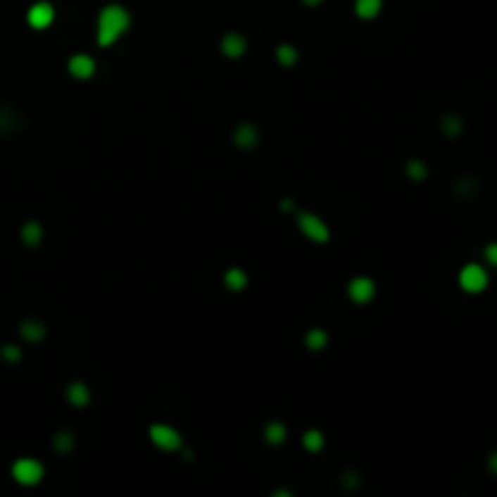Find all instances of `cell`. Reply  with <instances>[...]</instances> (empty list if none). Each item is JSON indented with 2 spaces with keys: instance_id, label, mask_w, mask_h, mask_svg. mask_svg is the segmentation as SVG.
Masks as SVG:
<instances>
[{
  "instance_id": "obj_1",
  "label": "cell",
  "mask_w": 497,
  "mask_h": 497,
  "mask_svg": "<svg viewBox=\"0 0 497 497\" xmlns=\"http://www.w3.org/2000/svg\"><path fill=\"white\" fill-rule=\"evenodd\" d=\"M131 27V13L124 5L109 3L97 15V44L100 46H112L119 37L127 34Z\"/></svg>"
},
{
  "instance_id": "obj_2",
  "label": "cell",
  "mask_w": 497,
  "mask_h": 497,
  "mask_svg": "<svg viewBox=\"0 0 497 497\" xmlns=\"http://www.w3.org/2000/svg\"><path fill=\"white\" fill-rule=\"evenodd\" d=\"M490 284V277H488V270L478 262H468V265L461 267L458 272V287L463 289L466 294L476 296V294H483Z\"/></svg>"
},
{
  "instance_id": "obj_3",
  "label": "cell",
  "mask_w": 497,
  "mask_h": 497,
  "mask_svg": "<svg viewBox=\"0 0 497 497\" xmlns=\"http://www.w3.org/2000/svg\"><path fill=\"white\" fill-rule=\"evenodd\" d=\"M10 473H13L15 483L25 485V488H32V485H39V483H42V480H44V473H46V468H44V463L37 461V458L22 456V458H18V461L13 463Z\"/></svg>"
},
{
  "instance_id": "obj_4",
  "label": "cell",
  "mask_w": 497,
  "mask_h": 497,
  "mask_svg": "<svg viewBox=\"0 0 497 497\" xmlns=\"http://www.w3.org/2000/svg\"><path fill=\"white\" fill-rule=\"evenodd\" d=\"M296 223H298V231L308 240H313V243L325 245L327 240H330V226H327L318 214H313V211H298Z\"/></svg>"
},
{
  "instance_id": "obj_5",
  "label": "cell",
  "mask_w": 497,
  "mask_h": 497,
  "mask_svg": "<svg viewBox=\"0 0 497 497\" xmlns=\"http://www.w3.org/2000/svg\"><path fill=\"white\" fill-rule=\"evenodd\" d=\"M149 436H151V441L161 451H177V449H182V434H180L175 427H170V424H163V422L151 424V427H149Z\"/></svg>"
},
{
  "instance_id": "obj_6",
  "label": "cell",
  "mask_w": 497,
  "mask_h": 497,
  "mask_svg": "<svg viewBox=\"0 0 497 497\" xmlns=\"http://www.w3.org/2000/svg\"><path fill=\"white\" fill-rule=\"evenodd\" d=\"M347 296L357 306L371 303L376 296V282L371 279V277H354V279L347 284Z\"/></svg>"
},
{
  "instance_id": "obj_7",
  "label": "cell",
  "mask_w": 497,
  "mask_h": 497,
  "mask_svg": "<svg viewBox=\"0 0 497 497\" xmlns=\"http://www.w3.org/2000/svg\"><path fill=\"white\" fill-rule=\"evenodd\" d=\"M54 18H56V10H54V5L46 3V0H39V3H34L27 10V25H30L32 30H46V27H51Z\"/></svg>"
},
{
  "instance_id": "obj_8",
  "label": "cell",
  "mask_w": 497,
  "mask_h": 497,
  "mask_svg": "<svg viewBox=\"0 0 497 497\" xmlns=\"http://www.w3.org/2000/svg\"><path fill=\"white\" fill-rule=\"evenodd\" d=\"M95 70H97L95 58L87 56V54H75V56L68 58V73L73 75V78L90 80L92 75H95Z\"/></svg>"
},
{
  "instance_id": "obj_9",
  "label": "cell",
  "mask_w": 497,
  "mask_h": 497,
  "mask_svg": "<svg viewBox=\"0 0 497 497\" xmlns=\"http://www.w3.org/2000/svg\"><path fill=\"white\" fill-rule=\"evenodd\" d=\"M233 144H236L240 151H253L255 146L260 144L258 127H255V124H250V122L238 124V127L233 129Z\"/></svg>"
},
{
  "instance_id": "obj_10",
  "label": "cell",
  "mask_w": 497,
  "mask_h": 497,
  "mask_svg": "<svg viewBox=\"0 0 497 497\" xmlns=\"http://www.w3.org/2000/svg\"><path fill=\"white\" fill-rule=\"evenodd\" d=\"M218 49H221V54L226 58H240L248 51V42H245V37L238 34V32H226V34L221 37Z\"/></svg>"
},
{
  "instance_id": "obj_11",
  "label": "cell",
  "mask_w": 497,
  "mask_h": 497,
  "mask_svg": "<svg viewBox=\"0 0 497 497\" xmlns=\"http://www.w3.org/2000/svg\"><path fill=\"white\" fill-rule=\"evenodd\" d=\"M65 401L73 408H85L90 405V389L83 381H73V384L65 386Z\"/></svg>"
},
{
  "instance_id": "obj_12",
  "label": "cell",
  "mask_w": 497,
  "mask_h": 497,
  "mask_svg": "<svg viewBox=\"0 0 497 497\" xmlns=\"http://www.w3.org/2000/svg\"><path fill=\"white\" fill-rule=\"evenodd\" d=\"M20 337L25 342H42L44 337H46V325L42 323V320H37V318H27V320H22L20 323Z\"/></svg>"
},
{
  "instance_id": "obj_13",
  "label": "cell",
  "mask_w": 497,
  "mask_h": 497,
  "mask_svg": "<svg viewBox=\"0 0 497 497\" xmlns=\"http://www.w3.org/2000/svg\"><path fill=\"white\" fill-rule=\"evenodd\" d=\"M20 238L27 248H39L44 240V226L39 221H27L25 226L20 228Z\"/></svg>"
},
{
  "instance_id": "obj_14",
  "label": "cell",
  "mask_w": 497,
  "mask_h": 497,
  "mask_svg": "<svg viewBox=\"0 0 497 497\" xmlns=\"http://www.w3.org/2000/svg\"><path fill=\"white\" fill-rule=\"evenodd\" d=\"M381 8H384V0H354V15L359 20L379 18Z\"/></svg>"
},
{
  "instance_id": "obj_15",
  "label": "cell",
  "mask_w": 497,
  "mask_h": 497,
  "mask_svg": "<svg viewBox=\"0 0 497 497\" xmlns=\"http://www.w3.org/2000/svg\"><path fill=\"white\" fill-rule=\"evenodd\" d=\"M265 441L270 446H282L284 441H287V427H284V424L279 422V420H272V422H267L265 424Z\"/></svg>"
},
{
  "instance_id": "obj_16",
  "label": "cell",
  "mask_w": 497,
  "mask_h": 497,
  "mask_svg": "<svg viewBox=\"0 0 497 497\" xmlns=\"http://www.w3.org/2000/svg\"><path fill=\"white\" fill-rule=\"evenodd\" d=\"M303 342H306V349H310V352H323L327 342H330V335H327L323 327H313V330L306 332Z\"/></svg>"
},
{
  "instance_id": "obj_17",
  "label": "cell",
  "mask_w": 497,
  "mask_h": 497,
  "mask_svg": "<svg viewBox=\"0 0 497 497\" xmlns=\"http://www.w3.org/2000/svg\"><path fill=\"white\" fill-rule=\"evenodd\" d=\"M223 287H226L228 291H243V289L248 287V275H245L240 267H231V270H226V275H223Z\"/></svg>"
},
{
  "instance_id": "obj_18",
  "label": "cell",
  "mask_w": 497,
  "mask_h": 497,
  "mask_svg": "<svg viewBox=\"0 0 497 497\" xmlns=\"http://www.w3.org/2000/svg\"><path fill=\"white\" fill-rule=\"evenodd\" d=\"M439 127H441V134H444L446 139H456V136L463 134V119L458 117V114H444Z\"/></svg>"
},
{
  "instance_id": "obj_19",
  "label": "cell",
  "mask_w": 497,
  "mask_h": 497,
  "mask_svg": "<svg viewBox=\"0 0 497 497\" xmlns=\"http://www.w3.org/2000/svg\"><path fill=\"white\" fill-rule=\"evenodd\" d=\"M301 444L306 451H310V454H318V451H323L325 446V436L320 429H306L303 436H301Z\"/></svg>"
},
{
  "instance_id": "obj_20",
  "label": "cell",
  "mask_w": 497,
  "mask_h": 497,
  "mask_svg": "<svg viewBox=\"0 0 497 497\" xmlns=\"http://www.w3.org/2000/svg\"><path fill=\"white\" fill-rule=\"evenodd\" d=\"M277 61L284 68H294V65L298 63V49L294 46V44H279L277 46Z\"/></svg>"
},
{
  "instance_id": "obj_21",
  "label": "cell",
  "mask_w": 497,
  "mask_h": 497,
  "mask_svg": "<svg viewBox=\"0 0 497 497\" xmlns=\"http://www.w3.org/2000/svg\"><path fill=\"white\" fill-rule=\"evenodd\" d=\"M405 175L408 180H413V182H422V180H427V163L420 161V158H410V161L405 163Z\"/></svg>"
},
{
  "instance_id": "obj_22",
  "label": "cell",
  "mask_w": 497,
  "mask_h": 497,
  "mask_svg": "<svg viewBox=\"0 0 497 497\" xmlns=\"http://www.w3.org/2000/svg\"><path fill=\"white\" fill-rule=\"evenodd\" d=\"M51 446H54V451H58V454H68V451H73V446H75L73 432H65V429H61L58 434H54Z\"/></svg>"
},
{
  "instance_id": "obj_23",
  "label": "cell",
  "mask_w": 497,
  "mask_h": 497,
  "mask_svg": "<svg viewBox=\"0 0 497 497\" xmlns=\"http://www.w3.org/2000/svg\"><path fill=\"white\" fill-rule=\"evenodd\" d=\"M0 357H3V362H8V364H18L22 359V349L10 342V345L0 347Z\"/></svg>"
},
{
  "instance_id": "obj_24",
  "label": "cell",
  "mask_w": 497,
  "mask_h": 497,
  "mask_svg": "<svg viewBox=\"0 0 497 497\" xmlns=\"http://www.w3.org/2000/svg\"><path fill=\"white\" fill-rule=\"evenodd\" d=\"M485 255V262H488L490 267H497V243H488L483 250Z\"/></svg>"
},
{
  "instance_id": "obj_25",
  "label": "cell",
  "mask_w": 497,
  "mask_h": 497,
  "mask_svg": "<svg viewBox=\"0 0 497 497\" xmlns=\"http://www.w3.org/2000/svg\"><path fill=\"white\" fill-rule=\"evenodd\" d=\"M473 192V182L471 180H463V182L456 184V194H471Z\"/></svg>"
},
{
  "instance_id": "obj_26",
  "label": "cell",
  "mask_w": 497,
  "mask_h": 497,
  "mask_svg": "<svg viewBox=\"0 0 497 497\" xmlns=\"http://www.w3.org/2000/svg\"><path fill=\"white\" fill-rule=\"evenodd\" d=\"M488 471L493 473V476H497V449L490 451V456H488Z\"/></svg>"
},
{
  "instance_id": "obj_27",
  "label": "cell",
  "mask_w": 497,
  "mask_h": 497,
  "mask_svg": "<svg viewBox=\"0 0 497 497\" xmlns=\"http://www.w3.org/2000/svg\"><path fill=\"white\" fill-rule=\"evenodd\" d=\"M282 211H294V201L291 199H282Z\"/></svg>"
},
{
  "instance_id": "obj_28",
  "label": "cell",
  "mask_w": 497,
  "mask_h": 497,
  "mask_svg": "<svg viewBox=\"0 0 497 497\" xmlns=\"http://www.w3.org/2000/svg\"><path fill=\"white\" fill-rule=\"evenodd\" d=\"M301 3L306 5V8H318V5L323 3V0H301Z\"/></svg>"
}]
</instances>
